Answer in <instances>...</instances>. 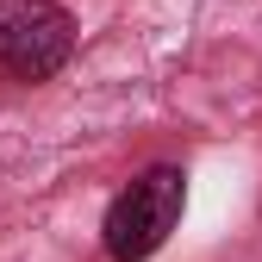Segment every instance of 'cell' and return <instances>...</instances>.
I'll return each instance as SVG.
<instances>
[{
  "instance_id": "cell-2",
  "label": "cell",
  "mask_w": 262,
  "mask_h": 262,
  "mask_svg": "<svg viewBox=\"0 0 262 262\" xmlns=\"http://www.w3.org/2000/svg\"><path fill=\"white\" fill-rule=\"evenodd\" d=\"M75 62V13L62 0H0V75L25 88L56 81Z\"/></svg>"
},
{
  "instance_id": "cell-1",
  "label": "cell",
  "mask_w": 262,
  "mask_h": 262,
  "mask_svg": "<svg viewBox=\"0 0 262 262\" xmlns=\"http://www.w3.org/2000/svg\"><path fill=\"white\" fill-rule=\"evenodd\" d=\"M181 212H187V169L181 162H150V169H138L113 193V206L100 219L106 262H150L175 237Z\"/></svg>"
}]
</instances>
